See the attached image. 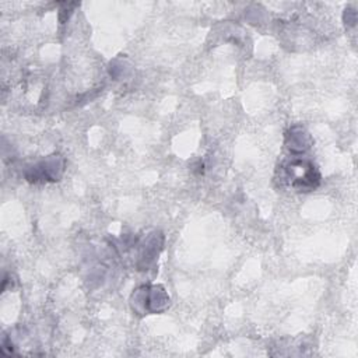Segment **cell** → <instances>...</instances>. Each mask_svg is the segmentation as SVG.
Wrapping results in <instances>:
<instances>
[{
  "label": "cell",
  "mask_w": 358,
  "mask_h": 358,
  "mask_svg": "<svg viewBox=\"0 0 358 358\" xmlns=\"http://www.w3.org/2000/svg\"><path fill=\"white\" fill-rule=\"evenodd\" d=\"M281 178L298 192H310L320 185V172L309 159L294 158L282 165Z\"/></svg>",
  "instance_id": "6da1fadb"
},
{
  "label": "cell",
  "mask_w": 358,
  "mask_h": 358,
  "mask_svg": "<svg viewBox=\"0 0 358 358\" xmlns=\"http://www.w3.org/2000/svg\"><path fill=\"white\" fill-rule=\"evenodd\" d=\"M169 296L161 285H141L130 296L131 310L137 315L161 313L169 306Z\"/></svg>",
  "instance_id": "7a4b0ae2"
},
{
  "label": "cell",
  "mask_w": 358,
  "mask_h": 358,
  "mask_svg": "<svg viewBox=\"0 0 358 358\" xmlns=\"http://www.w3.org/2000/svg\"><path fill=\"white\" fill-rule=\"evenodd\" d=\"M64 172V159L62 155H50L43 161L25 169V179L31 183L57 182Z\"/></svg>",
  "instance_id": "3957f363"
},
{
  "label": "cell",
  "mask_w": 358,
  "mask_h": 358,
  "mask_svg": "<svg viewBox=\"0 0 358 358\" xmlns=\"http://www.w3.org/2000/svg\"><path fill=\"white\" fill-rule=\"evenodd\" d=\"M164 245V235L159 231H154L144 236L141 241L136 242L134 246L137 249V260L136 266L138 270H148L152 267L158 259V255Z\"/></svg>",
  "instance_id": "277c9868"
},
{
  "label": "cell",
  "mask_w": 358,
  "mask_h": 358,
  "mask_svg": "<svg viewBox=\"0 0 358 358\" xmlns=\"http://www.w3.org/2000/svg\"><path fill=\"white\" fill-rule=\"evenodd\" d=\"M285 147L289 152L292 154H302L308 151L312 144L313 138L310 133L303 127V126H292L287 133H285Z\"/></svg>",
  "instance_id": "5b68a950"
},
{
  "label": "cell",
  "mask_w": 358,
  "mask_h": 358,
  "mask_svg": "<svg viewBox=\"0 0 358 358\" xmlns=\"http://www.w3.org/2000/svg\"><path fill=\"white\" fill-rule=\"evenodd\" d=\"M344 22L347 27H354L357 22V13L351 8H347L344 11Z\"/></svg>",
  "instance_id": "8992f818"
}]
</instances>
